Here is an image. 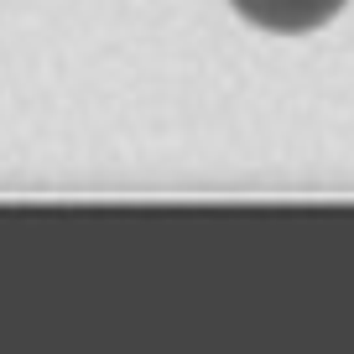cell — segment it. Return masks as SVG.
Returning a JSON list of instances; mask_svg holds the SVG:
<instances>
[{
    "mask_svg": "<svg viewBox=\"0 0 354 354\" xmlns=\"http://www.w3.org/2000/svg\"><path fill=\"white\" fill-rule=\"evenodd\" d=\"M230 6H234L250 26L277 32V37L318 32V26H328L333 16L344 11V0H230Z\"/></svg>",
    "mask_w": 354,
    "mask_h": 354,
    "instance_id": "obj_1",
    "label": "cell"
}]
</instances>
